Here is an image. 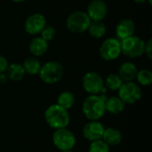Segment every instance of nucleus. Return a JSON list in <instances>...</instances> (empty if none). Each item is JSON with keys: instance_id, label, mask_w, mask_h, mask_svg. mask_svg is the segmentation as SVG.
<instances>
[{"instance_id": "obj_22", "label": "nucleus", "mask_w": 152, "mask_h": 152, "mask_svg": "<svg viewBox=\"0 0 152 152\" xmlns=\"http://www.w3.org/2000/svg\"><path fill=\"white\" fill-rule=\"evenodd\" d=\"M123 80L120 78V77L118 76V74H115V73H111L110 75L107 76L106 80H105V85L106 86L112 90V91H117L119 89V87L121 86V85L123 84Z\"/></svg>"}, {"instance_id": "obj_16", "label": "nucleus", "mask_w": 152, "mask_h": 152, "mask_svg": "<svg viewBox=\"0 0 152 152\" xmlns=\"http://www.w3.org/2000/svg\"><path fill=\"white\" fill-rule=\"evenodd\" d=\"M126 103L118 96H111L105 100V110L111 114H119L124 111Z\"/></svg>"}, {"instance_id": "obj_8", "label": "nucleus", "mask_w": 152, "mask_h": 152, "mask_svg": "<svg viewBox=\"0 0 152 152\" xmlns=\"http://www.w3.org/2000/svg\"><path fill=\"white\" fill-rule=\"evenodd\" d=\"M82 86L90 94H98L104 87V81L100 74L94 71L87 72L82 79Z\"/></svg>"}, {"instance_id": "obj_2", "label": "nucleus", "mask_w": 152, "mask_h": 152, "mask_svg": "<svg viewBox=\"0 0 152 152\" xmlns=\"http://www.w3.org/2000/svg\"><path fill=\"white\" fill-rule=\"evenodd\" d=\"M45 119L47 125L53 129L66 128L70 122V117L67 110L58 104L49 106L45 112Z\"/></svg>"}, {"instance_id": "obj_5", "label": "nucleus", "mask_w": 152, "mask_h": 152, "mask_svg": "<svg viewBox=\"0 0 152 152\" xmlns=\"http://www.w3.org/2000/svg\"><path fill=\"white\" fill-rule=\"evenodd\" d=\"M91 21L92 20L86 12L77 11L69 14L66 25L69 30L73 33H83L87 30Z\"/></svg>"}, {"instance_id": "obj_14", "label": "nucleus", "mask_w": 152, "mask_h": 152, "mask_svg": "<svg viewBox=\"0 0 152 152\" xmlns=\"http://www.w3.org/2000/svg\"><path fill=\"white\" fill-rule=\"evenodd\" d=\"M137 67L133 62H124L118 69V76L123 82H133L137 75Z\"/></svg>"}, {"instance_id": "obj_27", "label": "nucleus", "mask_w": 152, "mask_h": 152, "mask_svg": "<svg viewBox=\"0 0 152 152\" xmlns=\"http://www.w3.org/2000/svg\"><path fill=\"white\" fill-rule=\"evenodd\" d=\"M8 67V61L5 59L4 56L0 54V73L1 72H4L6 68Z\"/></svg>"}, {"instance_id": "obj_9", "label": "nucleus", "mask_w": 152, "mask_h": 152, "mask_svg": "<svg viewBox=\"0 0 152 152\" xmlns=\"http://www.w3.org/2000/svg\"><path fill=\"white\" fill-rule=\"evenodd\" d=\"M121 53V44L116 38L106 39L100 47V55L105 61H114Z\"/></svg>"}, {"instance_id": "obj_28", "label": "nucleus", "mask_w": 152, "mask_h": 152, "mask_svg": "<svg viewBox=\"0 0 152 152\" xmlns=\"http://www.w3.org/2000/svg\"><path fill=\"white\" fill-rule=\"evenodd\" d=\"M8 80V77H7V75L4 72H1L0 73V84H4L6 81Z\"/></svg>"}, {"instance_id": "obj_13", "label": "nucleus", "mask_w": 152, "mask_h": 152, "mask_svg": "<svg viewBox=\"0 0 152 152\" xmlns=\"http://www.w3.org/2000/svg\"><path fill=\"white\" fill-rule=\"evenodd\" d=\"M135 30V25L131 19H122L116 27V33L118 38L125 39L134 35Z\"/></svg>"}, {"instance_id": "obj_1", "label": "nucleus", "mask_w": 152, "mask_h": 152, "mask_svg": "<svg viewBox=\"0 0 152 152\" xmlns=\"http://www.w3.org/2000/svg\"><path fill=\"white\" fill-rule=\"evenodd\" d=\"M105 100L103 95L90 94L86 97L82 105V111L84 116L89 120L101 119L105 112Z\"/></svg>"}, {"instance_id": "obj_20", "label": "nucleus", "mask_w": 152, "mask_h": 152, "mask_svg": "<svg viewBox=\"0 0 152 152\" xmlns=\"http://www.w3.org/2000/svg\"><path fill=\"white\" fill-rule=\"evenodd\" d=\"M87 30L94 38H101L106 33V26L102 20H92Z\"/></svg>"}, {"instance_id": "obj_23", "label": "nucleus", "mask_w": 152, "mask_h": 152, "mask_svg": "<svg viewBox=\"0 0 152 152\" xmlns=\"http://www.w3.org/2000/svg\"><path fill=\"white\" fill-rule=\"evenodd\" d=\"M135 79L142 86H150L152 83L151 71L149 69H141L137 72Z\"/></svg>"}, {"instance_id": "obj_15", "label": "nucleus", "mask_w": 152, "mask_h": 152, "mask_svg": "<svg viewBox=\"0 0 152 152\" xmlns=\"http://www.w3.org/2000/svg\"><path fill=\"white\" fill-rule=\"evenodd\" d=\"M102 139L109 146H118L122 142V134L118 129L114 127L105 128Z\"/></svg>"}, {"instance_id": "obj_29", "label": "nucleus", "mask_w": 152, "mask_h": 152, "mask_svg": "<svg viewBox=\"0 0 152 152\" xmlns=\"http://www.w3.org/2000/svg\"><path fill=\"white\" fill-rule=\"evenodd\" d=\"M135 3H137V4H142V3H145L147 0H134ZM149 2L150 3H151V0H149Z\"/></svg>"}, {"instance_id": "obj_12", "label": "nucleus", "mask_w": 152, "mask_h": 152, "mask_svg": "<svg viewBox=\"0 0 152 152\" xmlns=\"http://www.w3.org/2000/svg\"><path fill=\"white\" fill-rule=\"evenodd\" d=\"M107 5L102 0H92L87 6V14L91 20H102L107 15Z\"/></svg>"}, {"instance_id": "obj_18", "label": "nucleus", "mask_w": 152, "mask_h": 152, "mask_svg": "<svg viewBox=\"0 0 152 152\" xmlns=\"http://www.w3.org/2000/svg\"><path fill=\"white\" fill-rule=\"evenodd\" d=\"M5 73L7 75L8 79L16 82L21 80L26 74L22 65L19 63H12L11 65H8L5 69Z\"/></svg>"}, {"instance_id": "obj_25", "label": "nucleus", "mask_w": 152, "mask_h": 152, "mask_svg": "<svg viewBox=\"0 0 152 152\" xmlns=\"http://www.w3.org/2000/svg\"><path fill=\"white\" fill-rule=\"evenodd\" d=\"M40 33H41V37L47 42L53 40L56 34L54 28L52 26H45Z\"/></svg>"}, {"instance_id": "obj_19", "label": "nucleus", "mask_w": 152, "mask_h": 152, "mask_svg": "<svg viewBox=\"0 0 152 152\" xmlns=\"http://www.w3.org/2000/svg\"><path fill=\"white\" fill-rule=\"evenodd\" d=\"M25 73L28 75H37L39 73L41 69V63L36 57H28L27 58L22 64Z\"/></svg>"}, {"instance_id": "obj_7", "label": "nucleus", "mask_w": 152, "mask_h": 152, "mask_svg": "<svg viewBox=\"0 0 152 152\" xmlns=\"http://www.w3.org/2000/svg\"><path fill=\"white\" fill-rule=\"evenodd\" d=\"M118 91V97L127 104H134L142 98V90L134 82H125L121 85Z\"/></svg>"}, {"instance_id": "obj_11", "label": "nucleus", "mask_w": 152, "mask_h": 152, "mask_svg": "<svg viewBox=\"0 0 152 152\" xmlns=\"http://www.w3.org/2000/svg\"><path fill=\"white\" fill-rule=\"evenodd\" d=\"M46 26V20L44 15L40 13H33L28 16L25 21L24 28L29 35H37L42 31Z\"/></svg>"}, {"instance_id": "obj_26", "label": "nucleus", "mask_w": 152, "mask_h": 152, "mask_svg": "<svg viewBox=\"0 0 152 152\" xmlns=\"http://www.w3.org/2000/svg\"><path fill=\"white\" fill-rule=\"evenodd\" d=\"M151 52H152V40L150 39L147 43H145V47H144V53L147 55V57L151 60Z\"/></svg>"}, {"instance_id": "obj_24", "label": "nucleus", "mask_w": 152, "mask_h": 152, "mask_svg": "<svg viewBox=\"0 0 152 152\" xmlns=\"http://www.w3.org/2000/svg\"><path fill=\"white\" fill-rule=\"evenodd\" d=\"M89 152H110V146L102 141V139L91 142L89 146Z\"/></svg>"}, {"instance_id": "obj_31", "label": "nucleus", "mask_w": 152, "mask_h": 152, "mask_svg": "<svg viewBox=\"0 0 152 152\" xmlns=\"http://www.w3.org/2000/svg\"><path fill=\"white\" fill-rule=\"evenodd\" d=\"M61 152H73L72 150H67V151H62Z\"/></svg>"}, {"instance_id": "obj_3", "label": "nucleus", "mask_w": 152, "mask_h": 152, "mask_svg": "<svg viewBox=\"0 0 152 152\" xmlns=\"http://www.w3.org/2000/svg\"><path fill=\"white\" fill-rule=\"evenodd\" d=\"M39 77L45 84L53 85L58 83L63 76V67L61 63L51 61L41 66Z\"/></svg>"}, {"instance_id": "obj_10", "label": "nucleus", "mask_w": 152, "mask_h": 152, "mask_svg": "<svg viewBox=\"0 0 152 152\" xmlns=\"http://www.w3.org/2000/svg\"><path fill=\"white\" fill-rule=\"evenodd\" d=\"M105 127L98 120H90L86 123L82 130L83 136L89 142H94L102 139Z\"/></svg>"}, {"instance_id": "obj_17", "label": "nucleus", "mask_w": 152, "mask_h": 152, "mask_svg": "<svg viewBox=\"0 0 152 152\" xmlns=\"http://www.w3.org/2000/svg\"><path fill=\"white\" fill-rule=\"evenodd\" d=\"M29 52L34 56H41L45 54L48 49V43L40 37H34L29 43Z\"/></svg>"}, {"instance_id": "obj_30", "label": "nucleus", "mask_w": 152, "mask_h": 152, "mask_svg": "<svg viewBox=\"0 0 152 152\" xmlns=\"http://www.w3.org/2000/svg\"><path fill=\"white\" fill-rule=\"evenodd\" d=\"M12 1H13L15 3H21V2H24L25 0H12Z\"/></svg>"}, {"instance_id": "obj_6", "label": "nucleus", "mask_w": 152, "mask_h": 152, "mask_svg": "<svg viewBox=\"0 0 152 152\" xmlns=\"http://www.w3.org/2000/svg\"><path fill=\"white\" fill-rule=\"evenodd\" d=\"M76 142L75 134L70 130L67 129V127L57 129L53 134V142L61 151L72 150L76 145Z\"/></svg>"}, {"instance_id": "obj_4", "label": "nucleus", "mask_w": 152, "mask_h": 152, "mask_svg": "<svg viewBox=\"0 0 152 152\" xmlns=\"http://www.w3.org/2000/svg\"><path fill=\"white\" fill-rule=\"evenodd\" d=\"M121 53L128 58L135 59L144 53L145 42L139 37L131 36L123 39L121 42Z\"/></svg>"}, {"instance_id": "obj_21", "label": "nucleus", "mask_w": 152, "mask_h": 152, "mask_svg": "<svg viewBox=\"0 0 152 152\" xmlns=\"http://www.w3.org/2000/svg\"><path fill=\"white\" fill-rule=\"evenodd\" d=\"M59 106L65 110H69L71 109L74 104H75V96L72 93L65 91L62 92L57 98V103Z\"/></svg>"}]
</instances>
